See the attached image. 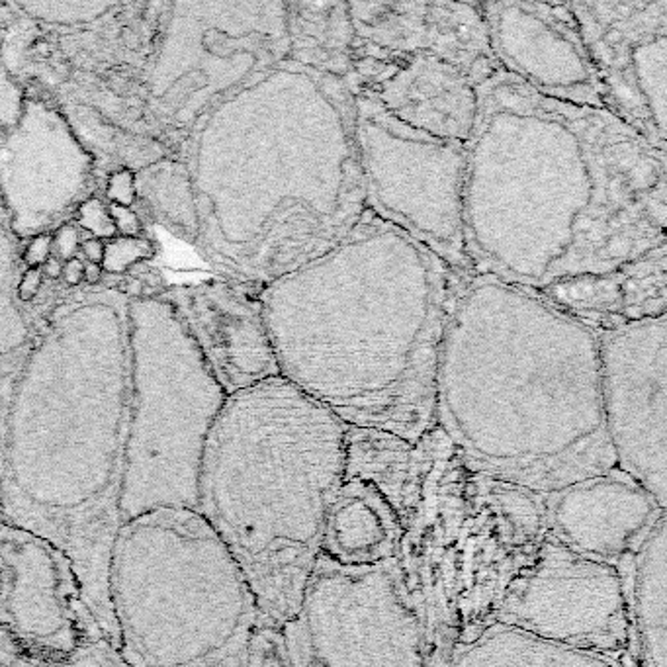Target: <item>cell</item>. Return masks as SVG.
Instances as JSON below:
<instances>
[{
    "label": "cell",
    "mask_w": 667,
    "mask_h": 667,
    "mask_svg": "<svg viewBox=\"0 0 667 667\" xmlns=\"http://www.w3.org/2000/svg\"><path fill=\"white\" fill-rule=\"evenodd\" d=\"M435 425L466 470L537 495L617 468L595 331L489 274L468 272L456 290Z\"/></svg>",
    "instance_id": "obj_4"
},
{
    "label": "cell",
    "mask_w": 667,
    "mask_h": 667,
    "mask_svg": "<svg viewBox=\"0 0 667 667\" xmlns=\"http://www.w3.org/2000/svg\"><path fill=\"white\" fill-rule=\"evenodd\" d=\"M666 507L619 468L542 495L544 534L622 570Z\"/></svg>",
    "instance_id": "obj_19"
},
{
    "label": "cell",
    "mask_w": 667,
    "mask_h": 667,
    "mask_svg": "<svg viewBox=\"0 0 667 667\" xmlns=\"http://www.w3.org/2000/svg\"><path fill=\"white\" fill-rule=\"evenodd\" d=\"M130 411L122 525L167 509L198 511L208 432L225 401L200 350L161 296L128 303Z\"/></svg>",
    "instance_id": "obj_8"
},
{
    "label": "cell",
    "mask_w": 667,
    "mask_h": 667,
    "mask_svg": "<svg viewBox=\"0 0 667 667\" xmlns=\"http://www.w3.org/2000/svg\"><path fill=\"white\" fill-rule=\"evenodd\" d=\"M112 221H114L116 233H120V237H141V220L139 215L131 208H123V206H116L110 203L108 206Z\"/></svg>",
    "instance_id": "obj_31"
},
{
    "label": "cell",
    "mask_w": 667,
    "mask_h": 667,
    "mask_svg": "<svg viewBox=\"0 0 667 667\" xmlns=\"http://www.w3.org/2000/svg\"><path fill=\"white\" fill-rule=\"evenodd\" d=\"M128 303L74 293L53 311L0 435V522L65 552L102 634L118 648L110 561L130 411Z\"/></svg>",
    "instance_id": "obj_5"
},
{
    "label": "cell",
    "mask_w": 667,
    "mask_h": 667,
    "mask_svg": "<svg viewBox=\"0 0 667 667\" xmlns=\"http://www.w3.org/2000/svg\"><path fill=\"white\" fill-rule=\"evenodd\" d=\"M537 292L593 331L666 315L667 243L617 269L560 278Z\"/></svg>",
    "instance_id": "obj_21"
},
{
    "label": "cell",
    "mask_w": 667,
    "mask_h": 667,
    "mask_svg": "<svg viewBox=\"0 0 667 667\" xmlns=\"http://www.w3.org/2000/svg\"><path fill=\"white\" fill-rule=\"evenodd\" d=\"M77 221L84 231H89L94 239H114L116 233L114 221L110 215L106 203H102L98 198H86L82 200L77 212Z\"/></svg>",
    "instance_id": "obj_28"
},
{
    "label": "cell",
    "mask_w": 667,
    "mask_h": 667,
    "mask_svg": "<svg viewBox=\"0 0 667 667\" xmlns=\"http://www.w3.org/2000/svg\"><path fill=\"white\" fill-rule=\"evenodd\" d=\"M349 86L413 130L462 145L472 138L480 86L439 59L378 53L354 40Z\"/></svg>",
    "instance_id": "obj_18"
},
{
    "label": "cell",
    "mask_w": 667,
    "mask_h": 667,
    "mask_svg": "<svg viewBox=\"0 0 667 667\" xmlns=\"http://www.w3.org/2000/svg\"><path fill=\"white\" fill-rule=\"evenodd\" d=\"M82 274H84V262L81 259H71V261H65L63 264V274L61 276L65 278V282L69 286H77L82 282Z\"/></svg>",
    "instance_id": "obj_35"
},
{
    "label": "cell",
    "mask_w": 667,
    "mask_h": 667,
    "mask_svg": "<svg viewBox=\"0 0 667 667\" xmlns=\"http://www.w3.org/2000/svg\"><path fill=\"white\" fill-rule=\"evenodd\" d=\"M106 194L110 202L123 208H131L138 198V184H135V174L131 171L114 172L108 180Z\"/></svg>",
    "instance_id": "obj_29"
},
{
    "label": "cell",
    "mask_w": 667,
    "mask_h": 667,
    "mask_svg": "<svg viewBox=\"0 0 667 667\" xmlns=\"http://www.w3.org/2000/svg\"><path fill=\"white\" fill-rule=\"evenodd\" d=\"M102 278H104V270H102L100 264H92V262H86V264H84L82 280H86L90 286H96L102 282Z\"/></svg>",
    "instance_id": "obj_37"
},
{
    "label": "cell",
    "mask_w": 667,
    "mask_h": 667,
    "mask_svg": "<svg viewBox=\"0 0 667 667\" xmlns=\"http://www.w3.org/2000/svg\"><path fill=\"white\" fill-rule=\"evenodd\" d=\"M190 180L213 267L262 292L366 213L354 92L288 57L262 69L203 116Z\"/></svg>",
    "instance_id": "obj_2"
},
{
    "label": "cell",
    "mask_w": 667,
    "mask_h": 667,
    "mask_svg": "<svg viewBox=\"0 0 667 667\" xmlns=\"http://www.w3.org/2000/svg\"><path fill=\"white\" fill-rule=\"evenodd\" d=\"M403 525L396 507L374 481L344 473L329 505L321 556L335 566L362 570L399 558Z\"/></svg>",
    "instance_id": "obj_22"
},
{
    "label": "cell",
    "mask_w": 667,
    "mask_h": 667,
    "mask_svg": "<svg viewBox=\"0 0 667 667\" xmlns=\"http://www.w3.org/2000/svg\"><path fill=\"white\" fill-rule=\"evenodd\" d=\"M605 108L667 153V0L568 2Z\"/></svg>",
    "instance_id": "obj_13"
},
{
    "label": "cell",
    "mask_w": 667,
    "mask_h": 667,
    "mask_svg": "<svg viewBox=\"0 0 667 667\" xmlns=\"http://www.w3.org/2000/svg\"><path fill=\"white\" fill-rule=\"evenodd\" d=\"M667 153L617 116L499 71L478 89L464 223L473 272L542 290L667 243Z\"/></svg>",
    "instance_id": "obj_1"
},
{
    "label": "cell",
    "mask_w": 667,
    "mask_h": 667,
    "mask_svg": "<svg viewBox=\"0 0 667 667\" xmlns=\"http://www.w3.org/2000/svg\"><path fill=\"white\" fill-rule=\"evenodd\" d=\"M41 272H43V276H47L49 280H57L63 274V262L59 261L57 257H49L45 264L41 267Z\"/></svg>",
    "instance_id": "obj_36"
},
{
    "label": "cell",
    "mask_w": 667,
    "mask_h": 667,
    "mask_svg": "<svg viewBox=\"0 0 667 667\" xmlns=\"http://www.w3.org/2000/svg\"><path fill=\"white\" fill-rule=\"evenodd\" d=\"M157 296L171 303L225 396L280 376L261 292L231 280H206Z\"/></svg>",
    "instance_id": "obj_17"
},
{
    "label": "cell",
    "mask_w": 667,
    "mask_h": 667,
    "mask_svg": "<svg viewBox=\"0 0 667 667\" xmlns=\"http://www.w3.org/2000/svg\"><path fill=\"white\" fill-rule=\"evenodd\" d=\"M41 284H43V272L41 269H28L22 274V280L18 284V298L24 301L33 300L38 292H40Z\"/></svg>",
    "instance_id": "obj_33"
},
{
    "label": "cell",
    "mask_w": 667,
    "mask_h": 667,
    "mask_svg": "<svg viewBox=\"0 0 667 667\" xmlns=\"http://www.w3.org/2000/svg\"><path fill=\"white\" fill-rule=\"evenodd\" d=\"M632 646L644 667H667V534L661 517L630 558L627 579Z\"/></svg>",
    "instance_id": "obj_23"
},
{
    "label": "cell",
    "mask_w": 667,
    "mask_h": 667,
    "mask_svg": "<svg viewBox=\"0 0 667 667\" xmlns=\"http://www.w3.org/2000/svg\"><path fill=\"white\" fill-rule=\"evenodd\" d=\"M491 620L617 661L632 648L624 573L548 534L505 585Z\"/></svg>",
    "instance_id": "obj_11"
},
{
    "label": "cell",
    "mask_w": 667,
    "mask_h": 667,
    "mask_svg": "<svg viewBox=\"0 0 667 667\" xmlns=\"http://www.w3.org/2000/svg\"><path fill=\"white\" fill-rule=\"evenodd\" d=\"M0 648H2L0 667H128L118 648L104 636H96L94 640L81 646L74 654L59 659H35L18 656L9 651L2 640H0Z\"/></svg>",
    "instance_id": "obj_26"
},
{
    "label": "cell",
    "mask_w": 667,
    "mask_h": 667,
    "mask_svg": "<svg viewBox=\"0 0 667 667\" xmlns=\"http://www.w3.org/2000/svg\"><path fill=\"white\" fill-rule=\"evenodd\" d=\"M108 589L128 667H252L267 622L198 511L167 509L122 525Z\"/></svg>",
    "instance_id": "obj_7"
},
{
    "label": "cell",
    "mask_w": 667,
    "mask_h": 667,
    "mask_svg": "<svg viewBox=\"0 0 667 667\" xmlns=\"http://www.w3.org/2000/svg\"><path fill=\"white\" fill-rule=\"evenodd\" d=\"M481 12L503 73L550 100L607 110L601 82L568 2H481Z\"/></svg>",
    "instance_id": "obj_15"
},
{
    "label": "cell",
    "mask_w": 667,
    "mask_h": 667,
    "mask_svg": "<svg viewBox=\"0 0 667 667\" xmlns=\"http://www.w3.org/2000/svg\"><path fill=\"white\" fill-rule=\"evenodd\" d=\"M53 247L59 254V261L65 259L71 261L74 259V254L81 247V237H79V229L71 225V223H63L61 228L53 233Z\"/></svg>",
    "instance_id": "obj_32"
},
{
    "label": "cell",
    "mask_w": 667,
    "mask_h": 667,
    "mask_svg": "<svg viewBox=\"0 0 667 667\" xmlns=\"http://www.w3.org/2000/svg\"><path fill=\"white\" fill-rule=\"evenodd\" d=\"M96 636L104 634L65 552L0 522V638L9 651L59 659Z\"/></svg>",
    "instance_id": "obj_14"
},
{
    "label": "cell",
    "mask_w": 667,
    "mask_h": 667,
    "mask_svg": "<svg viewBox=\"0 0 667 667\" xmlns=\"http://www.w3.org/2000/svg\"><path fill=\"white\" fill-rule=\"evenodd\" d=\"M286 28L290 61L337 77L349 84L354 53L349 2H286Z\"/></svg>",
    "instance_id": "obj_25"
},
{
    "label": "cell",
    "mask_w": 667,
    "mask_h": 667,
    "mask_svg": "<svg viewBox=\"0 0 667 667\" xmlns=\"http://www.w3.org/2000/svg\"><path fill=\"white\" fill-rule=\"evenodd\" d=\"M280 636L290 667H447L399 558L349 570L319 556Z\"/></svg>",
    "instance_id": "obj_9"
},
{
    "label": "cell",
    "mask_w": 667,
    "mask_h": 667,
    "mask_svg": "<svg viewBox=\"0 0 667 667\" xmlns=\"http://www.w3.org/2000/svg\"><path fill=\"white\" fill-rule=\"evenodd\" d=\"M464 274L366 210L337 247L261 292L280 376L347 427L415 444L435 427L440 342Z\"/></svg>",
    "instance_id": "obj_3"
},
{
    "label": "cell",
    "mask_w": 667,
    "mask_h": 667,
    "mask_svg": "<svg viewBox=\"0 0 667 667\" xmlns=\"http://www.w3.org/2000/svg\"><path fill=\"white\" fill-rule=\"evenodd\" d=\"M153 254H155V247L145 237L116 235L114 239L104 243V259L100 267L110 274L120 276L139 262L149 261Z\"/></svg>",
    "instance_id": "obj_27"
},
{
    "label": "cell",
    "mask_w": 667,
    "mask_h": 667,
    "mask_svg": "<svg viewBox=\"0 0 667 667\" xmlns=\"http://www.w3.org/2000/svg\"><path fill=\"white\" fill-rule=\"evenodd\" d=\"M38 138L24 116L4 145H0V186L33 176L6 196L12 228L20 237L51 228L82 198L90 179V159L71 135L67 123L51 108L35 102Z\"/></svg>",
    "instance_id": "obj_20"
},
{
    "label": "cell",
    "mask_w": 667,
    "mask_h": 667,
    "mask_svg": "<svg viewBox=\"0 0 667 667\" xmlns=\"http://www.w3.org/2000/svg\"><path fill=\"white\" fill-rule=\"evenodd\" d=\"M354 102L368 212L405 231L450 269L473 272L462 223L468 145L403 125L364 96Z\"/></svg>",
    "instance_id": "obj_10"
},
{
    "label": "cell",
    "mask_w": 667,
    "mask_h": 667,
    "mask_svg": "<svg viewBox=\"0 0 667 667\" xmlns=\"http://www.w3.org/2000/svg\"><path fill=\"white\" fill-rule=\"evenodd\" d=\"M51 251H53V233L43 231L40 235L33 237L30 245L26 247L24 262L30 269H41L51 257Z\"/></svg>",
    "instance_id": "obj_30"
},
{
    "label": "cell",
    "mask_w": 667,
    "mask_h": 667,
    "mask_svg": "<svg viewBox=\"0 0 667 667\" xmlns=\"http://www.w3.org/2000/svg\"><path fill=\"white\" fill-rule=\"evenodd\" d=\"M349 16L358 47L439 59L478 86L501 71L489 45L481 2H349Z\"/></svg>",
    "instance_id": "obj_16"
},
{
    "label": "cell",
    "mask_w": 667,
    "mask_h": 667,
    "mask_svg": "<svg viewBox=\"0 0 667 667\" xmlns=\"http://www.w3.org/2000/svg\"><path fill=\"white\" fill-rule=\"evenodd\" d=\"M344 473L347 425L286 378L225 398L203 447L198 512L269 627L300 610Z\"/></svg>",
    "instance_id": "obj_6"
},
{
    "label": "cell",
    "mask_w": 667,
    "mask_h": 667,
    "mask_svg": "<svg viewBox=\"0 0 667 667\" xmlns=\"http://www.w3.org/2000/svg\"><path fill=\"white\" fill-rule=\"evenodd\" d=\"M447 667H628L593 651L568 648L491 620L456 646Z\"/></svg>",
    "instance_id": "obj_24"
},
{
    "label": "cell",
    "mask_w": 667,
    "mask_h": 667,
    "mask_svg": "<svg viewBox=\"0 0 667 667\" xmlns=\"http://www.w3.org/2000/svg\"><path fill=\"white\" fill-rule=\"evenodd\" d=\"M605 427L617 468L667 501V313L595 331Z\"/></svg>",
    "instance_id": "obj_12"
},
{
    "label": "cell",
    "mask_w": 667,
    "mask_h": 667,
    "mask_svg": "<svg viewBox=\"0 0 667 667\" xmlns=\"http://www.w3.org/2000/svg\"><path fill=\"white\" fill-rule=\"evenodd\" d=\"M81 249L82 254L86 257V261L92 262V264H102V259H104V241L90 237V239H84V241H82Z\"/></svg>",
    "instance_id": "obj_34"
}]
</instances>
